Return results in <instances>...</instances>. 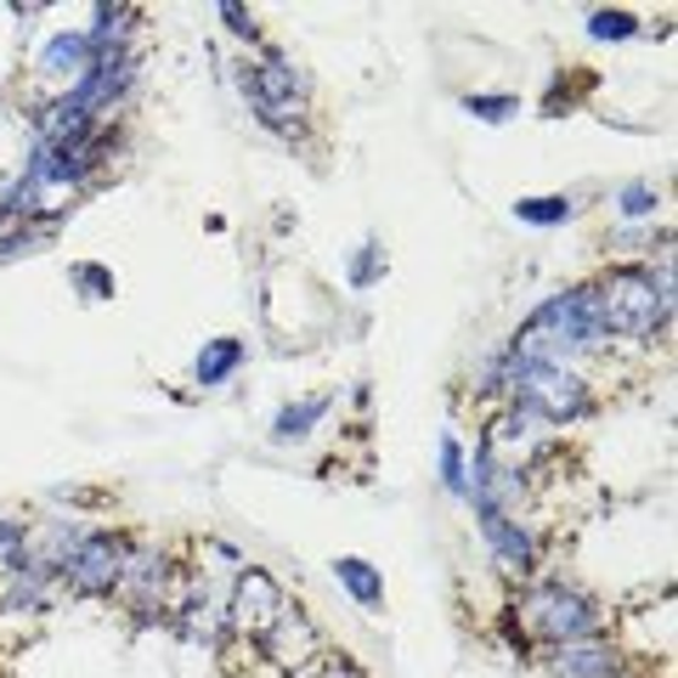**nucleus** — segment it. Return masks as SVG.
<instances>
[{"label":"nucleus","mask_w":678,"mask_h":678,"mask_svg":"<svg viewBox=\"0 0 678 678\" xmlns=\"http://www.w3.org/2000/svg\"><path fill=\"white\" fill-rule=\"evenodd\" d=\"M480 531H487V543L498 549V560L509 571H531V560H538V549H531V538L504 515V509H480Z\"/></svg>","instance_id":"8"},{"label":"nucleus","mask_w":678,"mask_h":678,"mask_svg":"<svg viewBox=\"0 0 678 678\" xmlns=\"http://www.w3.org/2000/svg\"><path fill=\"white\" fill-rule=\"evenodd\" d=\"M266 650H272L283 667H306V661H317V627H311L300 611H283V616L272 622V634H266Z\"/></svg>","instance_id":"7"},{"label":"nucleus","mask_w":678,"mask_h":678,"mask_svg":"<svg viewBox=\"0 0 678 678\" xmlns=\"http://www.w3.org/2000/svg\"><path fill=\"white\" fill-rule=\"evenodd\" d=\"M661 199H656V187H645V181H634V187H622V215H650Z\"/></svg>","instance_id":"18"},{"label":"nucleus","mask_w":678,"mask_h":678,"mask_svg":"<svg viewBox=\"0 0 678 678\" xmlns=\"http://www.w3.org/2000/svg\"><path fill=\"white\" fill-rule=\"evenodd\" d=\"M283 611H288V605H283V589L272 583L261 565H250L244 576H237L232 600H226V627H232V634H250V639H266L272 622H277Z\"/></svg>","instance_id":"5"},{"label":"nucleus","mask_w":678,"mask_h":678,"mask_svg":"<svg viewBox=\"0 0 678 678\" xmlns=\"http://www.w3.org/2000/svg\"><path fill=\"white\" fill-rule=\"evenodd\" d=\"M153 583H165V560L159 554H125V576L119 589L136 594L141 605H153Z\"/></svg>","instance_id":"12"},{"label":"nucleus","mask_w":678,"mask_h":678,"mask_svg":"<svg viewBox=\"0 0 678 678\" xmlns=\"http://www.w3.org/2000/svg\"><path fill=\"white\" fill-rule=\"evenodd\" d=\"M74 283H80V288H91L96 300H103V295H114V277H108L103 266H80V272H74Z\"/></svg>","instance_id":"20"},{"label":"nucleus","mask_w":678,"mask_h":678,"mask_svg":"<svg viewBox=\"0 0 678 678\" xmlns=\"http://www.w3.org/2000/svg\"><path fill=\"white\" fill-rule=\"evenodd\" d=\"M469 114H480V119H509L515 103H509V96H469Z\"/></svg>","instance_id":"19"},{"label":"nucleus","mask_w":678,"mask_h":678,"mask_svg":"<svg viewBox=\"0 0 678 678\" xmlns=\"http://www.w3.org/2000/svg\"><path fill=\"white\" fill-rule=\"evenodd\" d=\"M125 538H108V531H96V538H85L74 549V560L63 565L68 571V589L74 594H114L119 576H125Z\"/></svg>","instance_id":"6"},{"label":"nucleus","mask_w":678,"mask_h":678,"mask_svg":"<svg viewBox=\"0 0 678 678\" xmlns=\"http://www.w3.org/2000/svg\"><path fill=\"white\" fill-rule=\"evenodd\" d=\"M520 611H526V627L538 639H549V645H571V639H589L594 634V605L583 600V594H571V589H531L526 600H520Z\"/></svg>","instance_id":"4"},{"label":"nucleus","mask_w":678,"mask_h":678,"mask_svg":"<svg viewBox=\"0 0 678 678\" xmlns=\"http://www.w3.org/2000/svg\"><path fill=\"white\" fill-rule=\"evenodd\" d=\"M221 12H226V23H232L237 34H255V23H250V12H244V7H221Z\"/></svg>","instance_id":"22"},{"label":"nucleus","mask_w":678,"mask_h":678,"mask_svg":"<svg viewBox=\"0 0 678 678\" xmlns=\"http://www.w3.org/2000/svg\"><path fill=\"white\" fill-rule=\"evenodd\" d=\"M91 63H96L91 40H85V34H74V40H57L52 52L40 57V74H68V80H85V74H91Z\"/></svg>","instance_id":"10"},{"label":"nucleus","mask_w":678,"mask_h":678,"mask_svg":"<svg viewBox=\"0 0 678 678\" xmlns=\"http://www.w3.org/2000/svg\"><path fill=\"white\" fill-rule=\"evenodd\" d=\"M373 272H379V250H373V244H362V255H357V272H351V277H357V283H373Z\"/></svg>","instance_id":"21"},{"label":"nucleus","mask_w":678,"mask_h":678,"mask_svg":"<svg viewBox=\"0 0 678 678\" xmlns=\"http://www.w3.org/2000/svg\"><path fill=\"white\" fill-rule=\"evenodd\" d=\"M504 384L515 391V407L538 413L543 424H560V419H576L589 407V391L571 368H549V362H504Z\"/></svg>","instance_id":"3"},{"label":"nucleus","mask_w":678,"mask_h":678,"mask_svg":"<svg viewBox=\"0 0 678 678\" xmlns=\"http://www.w3.org/2000/svg\"><path fill=\"white\" fill-rule=\"evenodd\" d=\"M442 480H447L453 492H469V480H464V453H458V442H453V435L442 442Z\"/></svg>","instance_id":"17"},{"label":"nucleus","mask_w":678,"mask_h":678,"mask_svg":"<svg viewBox=\"0 0 678 678\" xmlns=\"http://www.w3.org/2000/svg\"><path fill=\"white\" fill-rule=\"evenodd\" d=\"M328 413V396H311V402H295V407H283L277 413V424H272V435H277V442H300V435L317 424Z\"/></svg>","instance_id":"13"},{"label":"nucleus","mask_w":678,"mask_h":678,"mask_svg":"<svg viewBox=\"0 0 678 678\" xmlns=\"http://www.w3.org/2000/svg\"><path fill=\"white\" fill-rule=\"evenodd\" d=\"M333 576H339V583L351 589V600H357V605H368V611H373V605L384 600V583H379V571H373L368 560H357V554L333 560Z\"/></svg>","instance_id":"11"},{"label":"nucleus","mask_w":678,"mask_h":678,"mask_svg":"<svg viewBox=\"0 0 678 678\" xmlns=\"http://www.w3.org/2000/svg\"><path fill=\"white\" fill-rule=\"evenodd\" d=\"M515 215H520V221H531V226H554V221H565V215H571V199H520V204H515Z\"/></svg>","instance_id":"15"},{"label":"nucleus","mask_w":678,"mask_h":678,"mask_svg":"<svg viewBox=\"0 0 678 678\" xmlns=\"http://www.w3.org/2000/svg\"><path fill=\"white\" fill-rule=\"evenodd\" d=\"M634 29H639L634 12H594V18H589V34H594V40H627Z\"/></svg>","instance_id":"16"},{"label":"nucleus","mask_w":678,"mask_h":678,"mask_svg":"<svg viewBox=\"0 0 678 678\" xmlns=\"http://www.w3.org/2000/svg\"><path fill=\"white\" fill-rule=\"evenodd\" d=\"M237 362H244V339H215V346H204V357H199V384H221Z\"/></svg>","instance_id":"14"},{"label":"nucleus","mask_w":678,"mask_h":678,"mask_svg":"<svg viewBox=\"0 0 678 678\" xmlns=\"http://www.w3.org/2000/svg\"><path fill=\"white\" fill-rule=\"evenodd\" d=\"M605 322H600V300L594 288H576V295H554L538 317H531L520 333H515V362H549V368H565V357L576 351H600L605 346Z\"/></svg>","instance_id":"1"},{"label":"nucleus","mask_w":678,"mask_h":678,"mask_svg":"<svg viewBox=\"0 0 678 678\" xmlns=\"http://www.w3.org/2000/svg\"><path fill=\"white\" fill-rule=\"evenodd\" d=\"M594 300H600V322L605 333H627V339H645L667 322L672 311V283L650 277V272H611V283L594 288Z\"/></svg>","instance_id":"2"},{"label":"nucleus","mask_w":678,"mask_h":678,"mask_svg":"<svg viewBox=\"0 0 678 678\" xmlns=\"http://www.w3.org/2000/svg\"><path fill=\"white\" fill-rule=\"evenodd\" d=\"M611 672H616V656H611V645H600V639L554 645V678H611Z\"/></svg>","instance_id":"9"}]
</instances>
